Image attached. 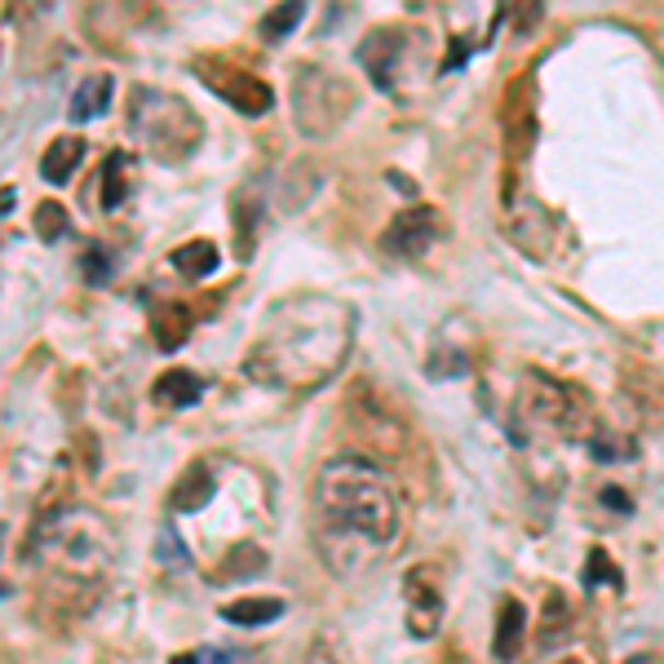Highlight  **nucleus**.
<instances>
[{"label": "nucleus", "mask_w": 664, "mask_h": 664, "mask_svg": "<svg viewBox=\"0 0 664 664\" xmlns=\"http://www.w3.org/2000/svg\"><path fill=\"white\" fill-rule=\"evenodd\" d=\"M523 633H527V607H523L518 598H501L496 633H492L496 660H514V655H518V646H523Z\"/></svg>", "instance_id": "nucleus-13"}, {"label": "nucleus", "mask_w": 664, "mask_h": 664, "mask_svg": "<svg viewBox=\"0 0 664 664\" xmlns=\"http://www.w3.org/2000/svg\"><path fill=\"white\" fill-rule=\"evenodd\" d=\"M355 106V93L328 67H297L293 76V121L306 138H328Z\"/></svg>", "instance_id": "nucleus-5"}, {"label": "nucleus", "mask_w": 664, "mask_h": 664, "mask_svg": "<svg viewBox=\"0 0 664 664\" xmlns=\"http://www.w3.org/2000/svg\"><path fill=\"white\" fill-rule=\"evenodd\" d=\"M589 572H585V581L589 585H598V581H611V585H620V576H616V563L607 559L603 549H589V563H585Z\"/></svg>", "instance_id": "nucleus-24"}, {"label": "nucleus", "mask_w": 664, "mask_h": 664, "mask_svg": "<svg viewBox=\"0 0 664 664\" xmlns=\"http://www.w3.org/2000/svg\"><path fill=\"white\" fill-rule=\"evenodd\" d=\"M314 501H319V514H323L328 531L359 536V540H368L386 553L394 549V540L403 531L399 483L373 457H359V453L355 457H332L319 470Z\"/></svg>", "instance_id": "nucleus-2"}, {"label": "nucleus", "mask_w": 664, "mask_h": 664, "mask_svg": "<svg viewBox=\"0 0 664 664\" xmlns=\"http://www.w3.org/2000/svg\"><path fill=\"white\" fill-rule=\"evenodd\" d=\"M629 664H664V660H655V655H642V660H629Z\"/></svg>", "instance_id": "nucleus-29"}, {"label": "nucleus", "mask_w": 664, "mask_h": 664, "mask_svg": "<svg viewBox=\"0 0 664 664\" xmlns=\"http://www.w3.org/2000/svg\"><path fill=\"white\" fill-rule=\"evenodd\" d=\"M213 492H217L213 466H208V461H191V466L178 474V483H173V492H169V505H173V514H195V510H204V505L213 501Z\"/></svg>", "instance_id": "nucleus-11"}, {"label": "nucleus", "mask_w": 664, "mask_h": 664, "mask_svg": "<svg viewBox=\"0 0 664 664\" xmlns=\"http://www.w3.org/2000/svg\"><path fill=\"white\" fill-rule=\"evenodd\" d=\"M572 625V611L563 603V594H549V607H545V625H540V646H559V633Z\"/></svg>", "instance_id": "nucleus-23"}, {"label": "nucleus", "mask_w": 664, "mask_h": 664, "mask_svg": "<svg viewBox=\"0 0 664 664\" xmlns=\"http://www.w3.org/2000/svg\"><path fill=\"white\" fill-rule=\"evenodd\" d=\"M355 346V310L328 293H297L266 314L244 373L262 386L319 390L337 377Z\"/></svg>", "instance_id": "nucleus-1"}, {"label": "nucleus", "mask_w": 664, "mask_h": 664, "mask_svg": "<svg viewBox=\"0 0 664 664\" xmlns=\"http://www.w3.org/2000/svg\"><path fill=\"white\" fill-rule=\"evenodd\" d=\"M199 80L249 121L266 116V111L275 106V89L253 71H240V67H227V62H199Z\"/></svg>", "instance_id": "nucleus-7"}, {"label": "nucleus", "mask_w": 664, "mask_h": 664, "mask_svg": "<svg viewBox=\"0 0 664 664\" xmlns=\"http://www.w3.org/2000/svg\"><path fill=\"white\" fill-rule=\"evenodd\" d=\"M301 19H306V5H275V10H266V14H262L257 36H262L266 45H279V41H284Z\"/></svg>", "instance_id": "nucleus-21"}, {"label": "nucleus", "mask_w": 664, "mask_h": 664, "mask_svg": "<svg viewBox=\"0 0 664 664\" xmlns=\"http://www.w3.org/2000/svg\"><path fill=\"white\" fill-rule=\"evenodd\" d=\"M80 160H84V142L80 138H54L45 147V156H41V178L54 182V186H62V182H71V173L80 169Z\"/></svg>", "instance_id": "nucleus-14"}, {"label": "nucleus", "mask_w": 664, "mask_h": 664, "mask_svg": "<svg viewBox=\"0 0 664 664\" xmlns=\"http://www.w3.org/2000/svg\"><path fill=\"white\" fill-rule=\"evenodd\" d=\"M80 266H84V275H89V284H102V279L111 275V257H106L102 249H89V253L80 257Z\"/></svg>", "instance_id": "nucleus-26"}, {"label": "nucleus", "mask_w": 664, "mask_h": 664, "mask_svg": "<svg viewBox=\"0 0 664 664\" xmlns=\"http://www.w3.org/2000/svg\"><path fill=\"white\" fill-rule=\"evenodd\" d=\"M199 394H204V381L195 373H186V368H169L151 386V399L164 403V408H191Z\"/></svg>", "instance_id": "nucleus-15"}, {"label": "nucleus", "mask_w": 664, "mask_h": 664, "mask_svg": "<svg viewBox=\"0 0 664 664\" xmlns=\"http://www.w3.org/2000/svg\"><path fill=\"white\" fill-rule=\"evenodd\" d=\"M32 553L45 568H54L71 581H102L121 563V540H116V527L102 514H93L84 505H62L36 523Z\"/></svg>", "instance_id": "nucleus-3"}, {"label": "nucleus", "mask_w": 664, "mask_h": 664, "mask_svg": "<svg viewBox=\"0 0 664 664\" xmlns=\"http://www.w3.org/2000/svg\"><path fill=\"white\" fill-rule=\"evenodd\" d=\"M14 208V191H0V213H10Z\"/></svg>", "instance_id": "nucleus-27"}, {"label": "nucleus", "mask_w": 664, "mask_h": 664, "mask_svg": "<svg viewBox=\"0 0 664 664\" xmlns=\"http://www.w3.org/2000/svg\"><path fill=\"white\" fill-rule=\"evenodd\" d=\"M568 664H581V660H568Z\"/></svg>", "instance_id": "nucleus-30"}, {"label": "nucleus", "mask_w": 664, "mask_h": 664, "mask_svg": "<svg viewBox=\"0 0 664 664\" xmlns=\"http://www.w3.org/2000/svg\"><path fill=\"white\" fill-rule=\"evenodd\" d=\"M173 664H204V655H178Z\"/></svg>", "instance_id": "nucleus-28"}, {"label": "nucleus", "mask_w": 664, "mask_h": 664, "mask_svg": "<svg viewBox=\"0 0 664 664\" xmlns=\"http://www.w3.org/2000/svg\"><path fill=\"white\" fill-rule=\"evenodd\" d=\"M310 664H351L346 660V651L332 642V638H314V646H310V655H306Z\"/></svg>", "instance_id": "nucleus-25"}, {"label": "nucleus", "mask_w": 664, "mask_h": 664, "mask_svg": "<svg viewBox=\"0 0 664 664\" xmlns=\"http://www.w3.org/2000/svg\"><path fill=\"white\" fill-rule=\"evenodd\" d=\"M129 134L138 138V147L160 160V164H178L186 160L199 138H204V125L195 111L178 98V93H164V89H151V84H138L129 93Z\"/></svg>", "instance_id": "nucleus-4"}, {"label": "nucleus", "mask_w": 664, "mask_h": 664, "mask_svg": "<svg viewBox=\"0 0 664 664\" xmlns=\"http://www.w3.org/2000/svg\"><path fill=\"white\" fill-rule=\"evenodd\" d=\"M111 93H116V84H111V76H84L71 93V121H98L102 111L111 106Z\"/></svg>", "instance_id": "nucleus-16"}, {"label": "nucleus", "mask_w": 664, "mask_h": 664, "mask_svg": "<svg viewBox=\"0 0 664 664\" xmlns=\"http://www.w3.org/2000/svg\"><path fill=\"white\" fill-rule=\"evenodd\" d=\"M36 236H41L45 244H58V240L67 236V208H62V204H54V199L36 204Z\"/></svg>", "instance_id": "nucleus-22"}, {"label": "nucleus", "mask_w": 664, "mask_h": 664, "mask_svg": "<svg viewBox=\"0 0 664 664\" xmlns=\"http://www.w3.org/2000/svg\"><path fill=\"white\" fill-rule=\"evenodd\" d=\"M129 169H134L129 151H111V156H106V164H102V208H106V213L121 208V204L134 195Z\"/></svg>", "instance_id": "nucleus-17"}, {"label": "nucleus", "mask_w": 664, "mask_h": 664, "mask_svg": "<svg viewBox=\"0 0 664 664\" xmlns=\"http://www.w3.org/2000/svg\"><path fill=\"white\" fill-rule=\"evenodd\" d=\"M262 572H266V549H262V545H253V540H240V545H231V549H227V559L217 563L213 585L253 581V576H262Z\"/></svg>", "instance_id": "nucleus-12"}, {"label": "nucleus", "mask_w": 664, "mask_h": 664, "mask_svg": "<svg viewBox=\"0 0 664 664\" xmlns=\"http://www.w3.org/2000/svg\"><path fill=\"white\" fill-rule=\"evenodd\" d=\"M434 240H438V213H434V208H403V213L390 221V227H386L381 249H386L390 257L412 262V257H425V253L434 249Z\"/></svg>", "instance_id": "nucleus-8"}, {"label": "nucleus", "mask_w": 664, "mask_h": 664, "mask_svg": "<svg viewBox=\"0 0 664 664\" xmlns=\"http://www.w3.org/2000/svg\"><path fill=\"white\" fill-rule=\"evenodd\" d=\"M403 603H408V633L412 638H434L443 625V594L438 585L425 576V568H412L403 581Z\"/></svg>", "instance_id": "nucleus-9"}, {"label": "nucleus", "mask_w": 664, "mask_h": 664, "mask_svg": "<svg viewBox=\"0 0 664 664\" xmlns=\"http://www.w3.org/2000/svg\"><path fill=\"white\" fill-rule=\"evenodd\" d=\"M518 408H523V421L531 430H553L559 438H576V443H589L598 434L589 408L572 390H563L559 381H549L540 373L527 377V394L518 399Z\"/></svg>", "instance_id": "nucleus-6"}, {"label": "nucleus", "mask_w": 664, "mask_h": 664, "mask_svg": "<svg viewBox=\"0 0 664 664\" xmlns=\"http://www.w3.org/2000/svg\"><path fill=\"white\" fill-rule=\"evenodd\" d=\"M217 262H221V253H217L213 240H191V244L173 249V266H178V275H186V279H208V275L217 271Z\"/></svg>", "instance_id": "nucleus-20"}, {"label": "nucleus", "mask_w": 664, "mask_h": 664, "mask_svg": "<svg viewBox=\"0 0 664 664\" xmlns=\"http://www.w3.org/2000/svg\"><path fill=\"white\" fill-rule=\"evenodd\" d=\"M403 49H408V32H403V27H377V32L359 45V67L373 76L377 89H394Z\"/></svg>", "instance_id": "nucleus-10"}, {"label": "nucleus", "mask_w": 664, "mask_h": 664, "mask_svg": "<svg viewBox=\"0 0 664 664\" xmlns=\"http://www.w3.org/2000/svg\"><path fill=\"white\" fill-rule=\"evenodd\" d=\"M151 337H156L160 351H178V346L191 337V314H186V306H178V301L156 306V314H151Z\"/></svg>", "instance_id": "nucleus-18"}, {"label": "nucleus", "mask_w": 664, "mask_h": 664, "mask_svg": "<svg viewBox=\"0 0 664 664\" xmlns=\"http://www.w3.org/2000/svg\"><path fill=\"white\" fill-rule=\"evenodd\" d=\"M288 611V603L284 598H236V603H227L221 607V620H231V625H271V620H279Z\"/></svg>", "instance_id": "nucleus-19"}]
</instances>
